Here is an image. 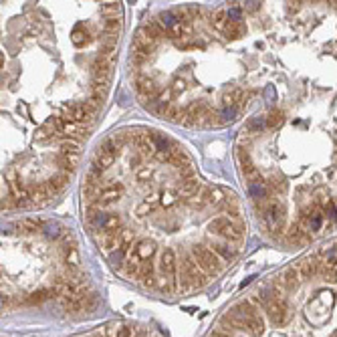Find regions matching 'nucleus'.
<instances>
[{"mask_svg":"<svg viewBox=\"0 0 337 337\" xmlns=\"http://www.w3.org/2000/svg\"><path fill=\"white\" fill-rule=\"evenodd\" d=\"M204 337H337V255L331 242L250 285Z\"/></svg>","mask_w":337,"mask_h":337,"instance_id":"nucleus-6","label":"nucleus"},{"mask_svg":"<svg viewBox=\"0 0 337 337\" xmlns=\"http://www.w3.org/2000/svg\"><path fill=\"white\" fill-rule=\"evenodd\" d=\"M121 2H2V214L41 210L79 172L105 109Z\"/></svg>","mask_w":337,"mask_h":337,"instance_id":"nucleus-3","label":"nucleus"},{"mask_svg":"<svg viewBox=\"0 0 337 337\" xmlns=\"http://www.w3.org/2000/svg\"><path fill=\"white\" fill-rule=\"evenodd\" d=\"M97 293L75 232L53 218L23 216L2 226V313L55 311L81 317Z\"/></svg>","mask_w":337,"mask_h":337,"instance_id":"nucleus-5","label":"nucleus"},{"mask_svg":"<svg viewBox=\"0 0 337 337\" xmlns=\"http://www.w3.org/2000/svg\"><path fill=\"white\" fill-rule=\"evenodd\" d=\"M263 2L174 4L151 10L127 50L138 103L184 129L242 121L259 91Z\"/></svg>","mask_w":337,"mask_h":337,"instance_id":"nucleus-4","label":"nucleus"},{"mask_svg":"<svg viewBox=\"0 0 337 337\" xmlns=\"http://www.w3.org/2000/svg\"><path fill=\"white\" fill-rule=\"evenodd\" d=\"M81 216L111 271L158 297L208 289L248 239L239 194L210 182L174 136L142 123L113 129L93 149Z\"/></svg>","mask_w":337,"mask_h":337,"instance_id":"nucleus-1","label":"nucleus"},{"mask_svg":"<svg viewBox=\"0 0 337 337\" xmlns=\"http://www.w3.org/2000/svg\"><path fill=\"white\" fill-rule=\"evenodd\" d=\"M234 164L266 241L305 246L337 228V2H263L259 91Z\"/></svg>","mask_w":337,"mask_h":337,"instance_id":"nucleus-2","label":"nucleus"},{"mask_svg":"<svg viewBox=\"0 0 337 337\" xmlns=\"http://www.w3.org/2000/svg\"><path fill=\"white\" fill-rule=\"evenodd\" d=\"M331 246H333V250H335V255H337V241H333V242H331Z\"/></svg>","mask_w":337,"mask_h":337,"instance_id":"nucleus-8","label":"nucleus"},{"mask_svg":"<svg viewBox=\"0 0 337 337\" xmlns=\"http://www.w3.org/2000/svg\"><path fill=\"white\" fill-rule=\"evenodd\" d=\"M73 337H160L154 329L133 321H109Z\"/></svg>","mask_w":337,"mask_h":337,"instance_id":"nucleus-7","label":"nucleus"}]
</instances>
